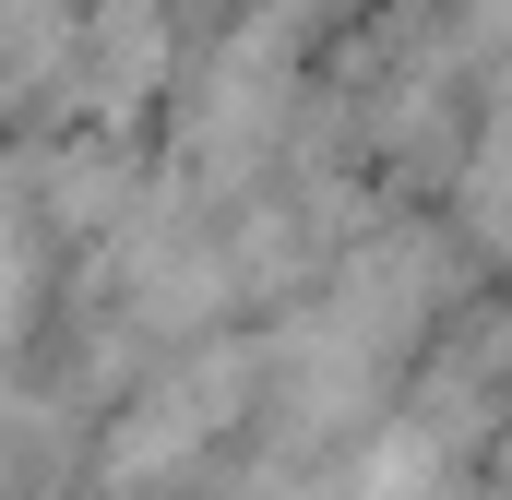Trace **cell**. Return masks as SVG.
I'll return each mask as SVG.
<instances>
[{"instance_id":"obj_1","label":"cell","mask_w":512,"mask_h":500,"mask_svg":"<svg viewBox=\"0 0 512 500\" xmlns=\"http://www.w3.org/2000/svg\"><path fill=\"white\" fill-rule=\"evenodd\" d=\"M465 215L512 239V96H501V120H489V143H477V179H465Z\"/></svg>"}]
</instances>
